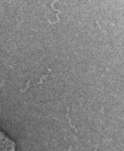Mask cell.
Instances as JSON below:
<instances>
[{
    "label": "cell",
    "instance_id": "cell-1",
    "mask_svg": "<svg viewBox=\"0 0 124 151\" xmlns=\"http://www.w3.org/2000/svg\"><path fill=\"white\" fill-rule=\"evenodd\" d=\"M15 142L8 137L3 131L0 130V150H15Z\"/></svg>",
    "mask_w": 124,
    "mask_h": 151
}]
</instances>
